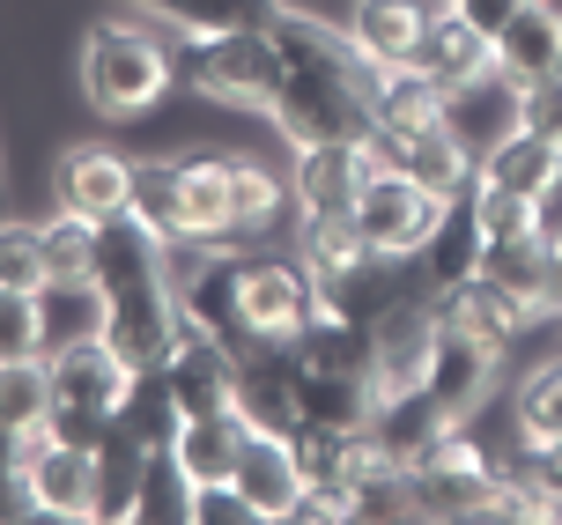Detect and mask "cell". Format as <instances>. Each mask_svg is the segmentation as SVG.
I'll return each mask as SVG.
<instances>
[{
  "label": "cell",
  "instance_id": "cell-15",
  "mask_svg": "<svg viewBox=\"0 0 562 525\" xmlns=\"http://www.w3.org/2000/svg\"><path fill=\"white\" fill-rule=\"evenodd\" d=\"M496 67L510 82H548L562 75V8L555 0H518L496 23Z\"/></svg>",
  "mask_w": 562,
  "mask_h": 525
},
{
  "label": "cell",
  "instance_id": "cell-12",
  "mask_svg": "<svg viewBox=\"0 0 562 525\" xmlns=\"http://www.w3.org/2000/svg\"><path fill=\"white\" fill-rule=\"evenodd\" d=\"M30 489H37V518H97V503H104L97 444L37 429L30 437Z\"/></svg>",
  "mask_w": 562,
  "mask_h": 525
},
{
  "label": "cell",
  "instance_id": "cell-9",
  "mask_svg": "<svg viewBox=\"0 0 562 525\" xmlns=\"http://www.w3.org/2000/svg\"><path fill=\"white\" fill-rule=\"evenodd\" d=\"M311 267L304 259H274V252H237V311L252 326L259 348H289L311 304Z\"/></svg>",
  "mask_w": 562,
  "mask_h": 525
},
{
  "label": "cell",
  "instance_id": "cell-1",
  "mask_svg": "<svg viewBox=\"0 0 562 525\" xmlns=\"http://www.w3.org/2000/svg\"><path fill=\"white\" fill-rule=\"evenodd\" d=\"M267 30H274V45H281V89H274L267 119L289 134V148L378 134V82H385V67L348 30L318 23L304 8H281Z\"/></svg>",
  "mask_w": 562,
  "mask_h": 525
},
{
  "label": "cell",
  "instance_id": "cell-19",
  "mask_svg": "<svg viewBox=\"0 0 562 525\" xmlns=\"http://www.w3.org/2000/svg\"><path fill=\"white\" fill-rule=\"evenodd\" d=\"M481 259H488V245H481V222H474V208H467V193L445 200V215H437V230H429V245L415 252V267H422V281L437 289V304L481 275Z\"/></svg>",
  "mask_w": 562,
  "mask_h": 525
},
{
  "label": "cell",
  "instance_id": "cell-38",
  "mask_svg": "<svg viewBox=\"0 0 562 525\" xmlns=\"http://www.w3.org/2000/svg\"><path fill=\"white\" fill-rule=\"evenodd\" d=\"M518 126H533V134L562 141V75H548V82H526V111H518Z\"/></svg>",
  "mask_w": 562,
  "mask_h": 525
},
{
  "label": "cell",
  "instance_id": "cell-3",
  "mask_svg": "<svg viewBox=\"0 0 562 525\" xmlns=\"http://www.w3.org/2000/svg\"><path fill=\"white\" fill-rule=\"evenodd\" d=\"M178 82V45L148 15H97L82 30V89L104 119H134Z\"/></svg>",
  "mask_w": 562,
  "mask_h": 525
},
{
  "label": "cell",
  "instance_id": "cell-16",
  "mask_svg": "<svg viewBox=\"0 0 562 525\" xmlns=\"http://www.w3.org/2000/svg\"><path fill=\"white\" fill-rule=\"evenodd\" d=\"M488 386H496V348L488 340H474V333H459L445 319V340H437V370H429V400L445 407V422H467L488 400Z\"/></svg>",
  "mask_w": 562,
  "mask_h": 525
},
{
  "label": "cell",
  "instance_id": "cell-25",
  "mask_svg": "<svg viewBox=\"0 0 562 525\" xmlns=\"http://www.w3.org/2000/svg\"><path fill=\"white\" fill-rule=\"evenodd\" d=\"M429 8H437V0H356V8H348V37H356L378 67H400V59L422 53Z\"/></svg>",
  "mask_w": 562,
  "mask_h": 525
},
{
  "label": "cell",
  "instance_id": "cell-14",
  "mask_svg": "<svg viewBox=\"0 0 562 525\" xmlns=\"http://www.w3.org/2000/svg\"><path fill=\"white\" fill-rule=\"evenodd\" d=\"M53 200H59V208H75V215H89V222L126 215V208H134V156L97 148V141L67 148V156L53 164Z\"/></svg>",
  "mask_w": 562,
  "mask_h": 525
},
{
  "label": "cell",
  "instance_id": "cell-30",
  "mask_svg": "<svg viewBox=\"0 0 562 525\" xmlns=\"http://www.w3.org/2000/svg\"><path fill=\"white\" fill-rule=\"evenodd\" d=\"M467 208H474L481 245H488V252H496V245H533V237H540L533 193H510V186L481 178V170H474V186H467Z\"/></svg>",
  "mask_w": 562,
  "mask_h": 525
},
{
  "label": "cell",
  "instance_id": "cell-7",
  "mask_svg": "<svg viewBox=\"0 0 562 525\" xmlns=\"http://www.w3.org/2000/svg\"><path fill=\"white\" fill-rule=\"evenodd\" d=\"M437 340H445V304L437 297H400L393 311H378V326H370V386H378V400L429 386Z\"/></svg>",
  "mask_w": 562,
  "mask_h": 525
},
{
  "label": "cell",
  "instance_id": "cell-35",
  "mask_svg": "<svg viewBox=\"0 0 562 525\" xmlns=\"http://www.w3.org/2000/svg\"><path fill=\"white\" fill-rule=\"evenodd\" d=\"M45 356V289H0V362Z\"/></svg>",
  "mask_w": 562,
  "mask_h": 525
},
{
  "label": "cell",
  "instance_id": "cell-28",
  "mask_svg": "<svg viewBox=\"0 0 562 525\" xmlns=\"http://www.w3.org/2000/svg\"><path fill=\"white\" fill-rule=\"evenodd\" d=\"M229 164L215 148H186L178 156V186H186V230L193 237H229Z\"/></svg>",
  "mask_w": 562,
  "mask_h": 525
},
{
  "label": "cell",
  "instance_id": "cell-5",
  "mask_svg": "<svg viewBox=\"0 0 562 525\" xmlns=\"http://www.w3.org/2000/svg\"><path fill=\"white\" fill-rule=\"evenodd\" d=\"M170 45H178V75L193 89L245 111H274V89H281L274 30H170Z\"/></svg>",
  "mask_w": 562,
  "mask_h": 525
},
{
  "label": "cell",
  "instance_id": "cell-24",
  "mask_svg": "<svg viewBox=\"0 0 562 525\" xmlns=\"http://www.w3.org/2000/svg\"><path fill=\"white\" fill-rule=\"evenodd\" d=\"M148 459H156V444L140 437L134 422L119 415L104 437H97V473H104V503H97V518H140V489H148Z\"/></svg>",
  "mask_w": 562,
  "mask_h": 525
},
{
  "label": "cell",
  "instance_id": "cell-23",
  "mask_svg": "<svg viewBox=\"0 0 562 525\" xmlns=\"http://www.w3.org/2000/svg\"><path fill=\"white\" fill-rule=\"evenodd\" d=\"M445 319H451L459 333L488 340V348H510V340H518V333L533 326L540 311L526 304V297H510V289H504L496 275H474L467 289H451V297H445Z\"/></svg>",
  "mask_w": 562,
  "mask_h": 525
},
{
  "label": "cell",
  "instance_id": "cell-21",
  "mask_svg": "<svg viewBox=\"0 0 562 525\" xmlns=\"http://www.w3.org/2000/svg\"><path fill=\"white\" fill-rule=\"evenodd\" d=\"M518 111H526V82H510L504 67H488V75H474V82L445 89V119L467 134V148H488V141H504L510 126H518Z\"/></svg>",
  "mask_w": 562,
  "mask_h": 525
},
{
  "label": "cell",
  "instance_id": "cell-36",
  "mask_svg": "<svg viewBox=\"0 0 562 525\" xmlns=\"http://www.w3.org/2000/svg\"><path fill=\"white\" fill-rule=\"evenodd\" d=\"M0 289H53L37 222H23V215H0Z\"/></svg>",
  "mask_w": 562,
  "mask_h": 525
},
{
  "label": "cell",
  "instance_id": "cell-8",
  "mask_svg": "<svg viewBox=\"0 0 562 525\" xmlns=\"http://www.w3.org/2000/svg\"><path fill=\"white\" fill-rule=\"evenodd\" d=\"M437 215H445V200L429 193V186H415L407 170H385V164L363 178V193L348 208L356 237H363L370 252H385V259H415V252L429 245Z\"/></svg>",
  "mask_w": 562,
  "mask_h": 525
},
{
  "label": "cell",
  "instance_id": "cell-33",
  "mask_svg": "<svg viewBox=\"0 0 562 525\" xmlns=\"http://www.w3.org/2000/svg\"><path fill=\"white\" fill-rule=\"evenodd\" d=\"M281 200H289V178H274L259 156H237L229 164V230H245V237L274 230Z\"/></svg>",
  "mask_w": 562,
  "mask_h": 525
},
{
  "label": "cell",
  "instance_id": "cell-22",
  "mask_svg": "<svg viewBox=\"0 0 562 525\" xmlns=\"http://www.w3.org/2000/svg\"><path fill=\"white\" fill-rule=\"evenodd\" d=\"M237 489L252 496L259 518H289L296 496H304V459H296V437H267L252 429L245 459H237Z\"/></svg>",
  "mask_w": 562,
  "mask_h": 525
},
{
  "label": "cell",
  "instance_id": "cell-31",
  "mask_svg": "<svg viewBox=\"0 0 562 525\" xmlns=\"http://www.w3.org/2000/svg\"><path fill=\"white\" fill-rule=\"evenodd\" d=\"M429 119H445V82L422 59L385 67V82H378V126H429Z\"/></svg>",
  "mask_w": 562,
  "mask_h": 525
},
{
  "label": "cell",
  "instance_id": "cell-37",
  "mask_svg": "<svg viewBox=\"0 0 562 525\" xmlns=\"http://www.w3.org/2000/svg\"><path fill=\"white\" fill-rule=\"evenodd\" d=\"M186 518L193 525H259V511H252V496H245L237 481H200Z\"/></svg>",
  "mask_w": 562,
  "mask_h": 525
},
{
  "label": "cell",
  "instance_id": "cell-26",
  "mask_svg": "<svg viewBox=\"0 0 562 525\" xmlns=\"http://www.w3.org/2000/svg\"><path fill=\"white\" fill-rule=\"evenodd\" d=\"M37 245H45V275H53L59 297H89L97 289V245H104V222L75 215V208H53L37 222Z\"/></svg>",
  "mask_w": 562,
  "mask_h": 525
},
{
  "label": "cell",
  "instance_id": "cell-4",
  "mask_svg": "<svg viewBox=\"0 0 562 525\" xmlns=\"http://www.w3.org/2000/svg\"><path fill=\"white\" fill-rule=\"evenodd\" d=\"M45 362H53V422H45L53 437L97 444L119 415H126V400H134V378H140V370L119 356V348H112L97 326H82L75 340L45 348Z\"/></svg>",
  "mask_w": 562,
  "mask_h": 525
},
{
  "label": "cell",
  "instance_id": "cell-39",
  "mask_svg": "<svg viewBox=\"0 0 562 525\" xmlns=\"http://www.w3.org/2000/svg\"><path fill=\"white\" fill-rule=\"evenodd\" d=\"M533 215H540V245L555 252V245H562V170H555V186L533 200Z\"/></svg>",
  "mask_w": 562,
  "mask_h": 525
},
{
  "label": "cell",
  "instance_id": "cell-6",
  "mask_svg": "<svg viewBox=\"0 0 562 525\" xmlns=\"http://www.w3.org/2000/svg\"><path fill=\"white\" fill-rule=\"evenodd\" d=\"M496 511H504V459H488L467 437V422L407 467V518H496Z\"/></svg>",
  "mask_w": 562,
  "mask_h": 525
},
{
  "label": "cell",
  "instance_id": "cell-40",
  "mask_svg": "<svg viewBox=\"0 0 562 525\" xmlns=\"http://www.w3.org/2000/svg\"><path fill=\"white\" fill-rule=\"evenodd\" d=\"M451 8H459V15H474V23L488 30V37H496V23H504V15L518 8V0H451Z\"/></svg>",
  "mask_w": 562,
  "mask_h": 525
},
{
  "label": "cell",
  "instance_id": "cell-27",
  "mask_svg": "<svg viewBox=\"0 0 562 525\" xmlns=\"http://www.w3.org/2000/svg\"><path fill=\"white\" fill-rule=\"evenodd\" d=\"M562 170V141L533 134V126H510L504 141H488L481 148V178H496V186H510V193H548Z\"/></svg>",
  "mask_w": 562,
  "mask_h": 525
},
{
  "label": "cell",
  "instance_id": "cell-11",
  "mask_svg": "<svg viewBox=\"0 0 562 525\" xmlns=\"http://www.w3.org/2000/svg\"><path fill=\"white\" fill-rule=\"evenodd\" d=\"M164 370L170 400H178V422L186 415H215V407H237V348H223L207 326H178V340H170V356L156 362Z\"/></svg>",
  "mask_w": 562,
  "mask_h": 525
},
{
  "label": "cell",
  "instance_id": "cell-29",
  "mask_svg": "<svg viewBox=\"0 0 562 525\" xmlns=\"http://www.w3.org/2000/svg\"><path fill=\"white\" fill-rule=\"evenodd\" d=\"M45 422H53V362H45V356L0 362V429L37 437Z\"/></svg>",
  "mask_w": 562,
  "mask_h": 525
},
{
  "label": "cell",
  "instance_id": "cell-34",
  "mask_svg": "<svg viewBox=\"0 0 562 525\" xmlns=\"http://www.w3.org/2000/svg\"><path fill=\"white\" fill-rule=\"evenodd\" d=\"M518 444H562V356L540 362L533 378L518 386Z\"/></svg>",
  "mask_w": 562,
  "mask_h": 525
},
{
  "label": "cell",
  "instance_id": "cell-2",
  "mask_svg": "<svg viewBox=\"0 0 562 525\" xmlns=\"http://www.w3.org/2000/svg\"><path fill=\"white\" fill-rule=\"evenodd\" d=\"M178 326H186V311H178V281H170V237H156L126 208L104 222V245H97V333L134 370H156Z\"/></svg>",
  "mask_w": 562,
  "mask_h": 525
},
{
  "label": "cell",
  "instance_id": "cell-13",
  "mask_svg": "<svg viewBox=\"0 0 562 525\" xmlns=\"http://www.w3.org/2000/svg\"><path fill=\"white\" fill-rule=\"evenodd\" d=\"M370 170H378L370 141H318V148H296L289 200H296V215H348Z\"/></svg>",
  "mask_w": 562,
  "mask_h": 525
},
{
  "label": "cell",
  "instance_id": "cell-10",
  "mask_svg": "<svg viewBox=\"0 0 562 525\" xmlns=\"http://www.w3.org/2000/svg\"><path fill=\"white\" fill-rule=\"evenodd\" d=\"M370 156L385 170H407V178L429 186L437 200H459L481 170V156L467 148V134H459L451 119H429V126H378V134H370Z\"/></svg>",
  "mask_w": 562,
  "mask_h": 525
},
{
  "label": "cell",
  "instance_id": "cell-17",
  "mask_svg": "<svg viewBox=\"0 0 562 525\" xmlns=\"http://www.w3.org/2000/svg\"><path fill=\"white\" fill-rule=\"evenodd\" d=\"M237 415L267 437H296V348H259L237 362Z\"/></svg>",
  "mask_w": 562,
  "mask_h": 525
},
{
  "label": "cell",
  "instance_id": "cell-18",
  "mask_svg": "<svg viewBox=\"0 0 562 525\" xmlns=\"http://www.w3.org/2000/svg\"><path fill=\"white\" fill-rule=\"evenodd\" d=\"M422 67L437 75L445 89H459V82H474V75H488L496 67V37L474 23V15H459L451 0H437L429 8V30H422Z\"/></svg>",
  "mask_w": 562,
  "mask_h": 525
},
{
  "label": "cell",
  "instance_id": "cell-32",
  "mask_svg": "<svg viewBox=\"0 0 562 525\" xmlns=\"http://www.w3.org/2000/svg\"><path fill=\"white\" fill-rule=\"evenodd\" d=\"M134 215L156 237H193L186 230V186H178V156H140L134 164Z\"/></svg>",
  "mask_w": 562,
  "mask_h": 525
},
{
  "label": "cell",
  "instance_id": "cell-20",
  "mask_svg": "<svg viewBox=\"0 0 562 525\" xmlns=\"http://www.w3.org/2000/svg\"><path fill=\"white\" fill-rule=\"evenodd\" d=\"M245 444H252V422L237 415V407H215V415H186L178 422V437H170V451H178V467H186V481H237V459H245Z\"/></svg>",
  "mask_w": 562,
  "mask_h": 525
}]
</instances>
